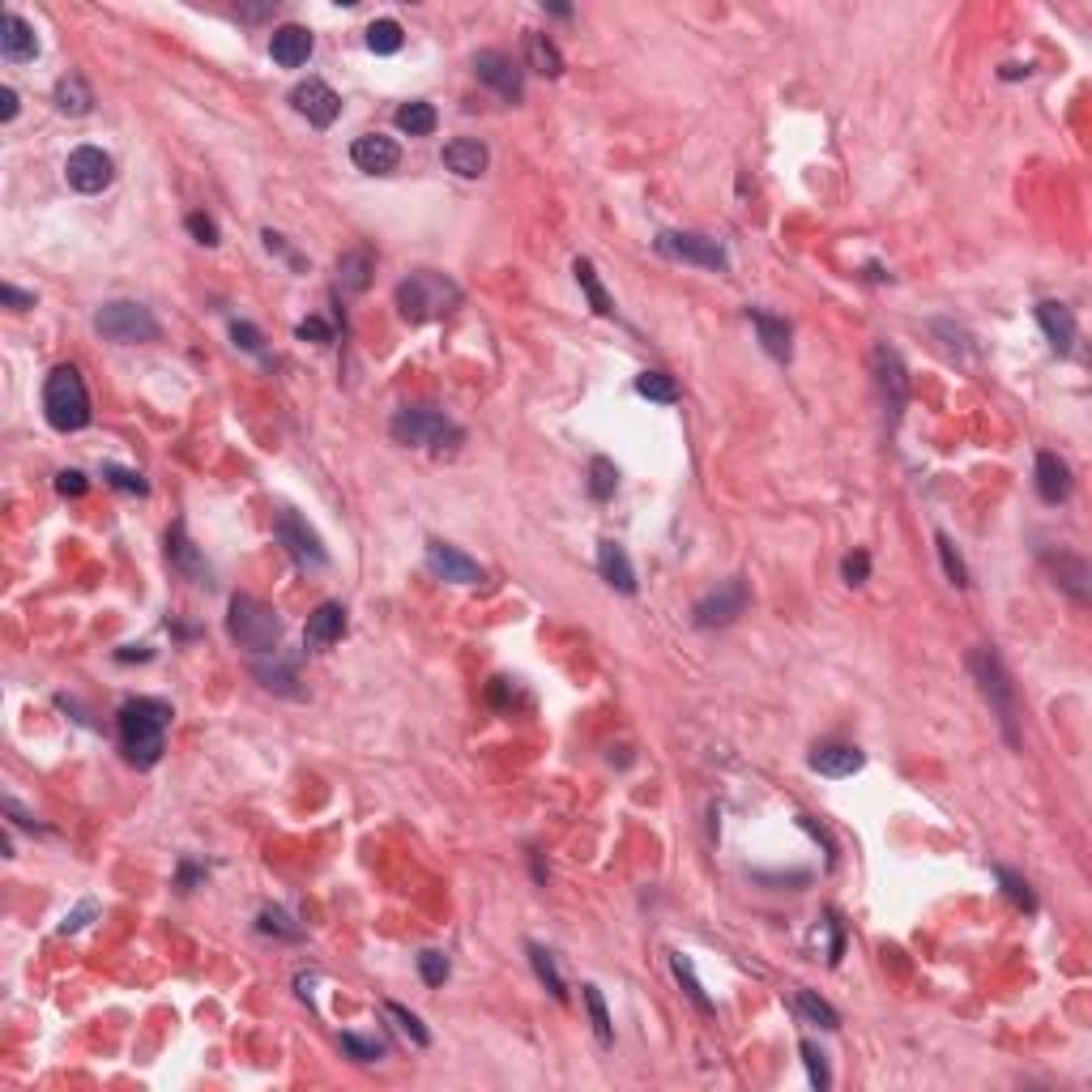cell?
Here are the masks:
<instances>
[{"mask_svg":"<svg viewBox=\"0 0 1092 1092\" xmlns=\"http://www.w3.org/2000/svg\"><path fill=\"white\" fill-rule=\"evenodd\" d=\"M167 726H172V704L137 696L120 704V747L129 764L137 769H154L167 751Z\"/></svg>","mask_w":1092,"mask_h":1092,"instance_id":"cell-1","label":"cell"},{"mask_svg":"<svg viewBox=\"0 0 1092 1092\" xmlns=\"http://www.w3.org/2000/svg\"><path fill=\"white\" fill-rule=\"evenodd\" d=\"M457 303H461V287L444 274H431V269H419V274H410L397 287V307H402V320L410 324H427Z\"/></svg>","mask_w":1092,"mask_h":1092,"instance_id":"cell-2","label":"cell"},{"mask_svg":"<svg viewBox=\"0 0 1092 1092\" xmlns=\"http://www.w3.org/2000/svg\"><path fill=\"white\" fill-rule=\"evenodd\" d=\"M44 415L56 431H81L90 423V393L77 367H56L44 385Z\"/></svg>","mask_w":1092,"mask_h":1092,"instance_id":"cell-3","label":"cell"},{"mask_svg":"<svg viewBox=\"0 0 1092 1092\" xmlns=\"http://www.w3.org/2000/svg\"><path fill=\"white\" fill-rule=\"evenodd\" d=\"M226 632H231V641L239 649H248V654H278V641H282V619L269 611L265 602L257 598H248V593H239V598H231V615H226Z\"/></svg>","mask_w":1092,"mask_h":1092,"instance_id":"cell-4","label":"cell"},{"mask_svg":"<svg viewBox=\"0 0 1092 1092\" xmlns=\"http://www.w3.org/2000/svg\"><path fill=\"white\" fill-rule=\"evenodd\" d=\"M973 666V678H977V687H982V696L990 700V708H995V717H999V726L1007 734V743H1020V734H1016V683H1012V674H1007V666L1003 658L995 654L990 645H982L977 654L969 658Z\"/></svg>","mask_w":1092,"mask_h":1092,"instance_id":"cell-5","label":"cell"},{"mask_svg":"<svg viewBox=\"0 0 1092 1092\" xmlns=\"http://www.w3.org/2000/svg\"><path fill=\"white\" fill-rule=\"evenodd\" d=\"M94 329L107 337V342H120V346H146V342H159V320L154 311L137 300H111L98 307L94 316Z\"/></svg>","mask_w":1092,"mask_h":1092,"instance_id":"cell-6","label":"cell"},{"mask_svg":"<svg viewBox=\"0 0 1092 1092\" xmlns=\"http://www.w3.org/2000/svg\"><path fill=\"white\" fill-rule=\"evenodd\" d=\"M389 431L397 444H431V448H452L461 439V427L457 423H448L439 410L431 406H406V410H397L393 423H389Z\"/></svg>","mask_w":1092,"mask_h":1092,"instance_id":"cell-7","label":"cell"},{"mask_svg":"<svg viewBox=\"0 0 1092 1092\" xmlns=\"http://www.w3.org/2000/svg\"><path fill=\"white\" fill-rule=\"evenodd\" d=\"M654 248L662 252V257H670V261H683V265H700V269H717V274H726L730 269V252L721 239L713 235H696V231H662L654 239Z\"/></svg>","mask_w":1092,"mask_h":1092,"instance_id":"cell-8","label":"cell"},{"mask_svg":"<svg viewBox=\"0 0 1092 1092\" xmlns=\"http://www.w3.org/2000/svg\"><path fill=\"white\" fill-rule=\"evenodd\" d=\"M743 611H747V580L730 576V580H721L713 593H704L691 615H696V628H726V623H734Z\"/></svg>","mask_w":1092,"mask_h":1092,"instance_id":"cell-9","label":"cell"},{"mask_svg":"<svg viewBox=\"0 0 1092 1092\" xmlns=\"http://www.w3.org/2000/svg\"><path fill=\"white\" fill-rule=\"evenodd\" d=\"M474 73L482 86H491L495 94L504 98V103H521L525 98V73H521V64L513 61V56H504V52H478L474 56Z\"/></svg>","mask_w":1092,"mask_h":1092,"instance_id":"cell-10","label":"cell"},{"mask_svg":"<svg viewBox=\"0 0 1092 1092\" xmlns=\"http://www.w3.org/2000/svg\"><path fill=\"white\" fill-rule=\"evenodd\" d=\"M274 534H278V543L287 546V555L300 563V568H324L329 563V555H324V546H320V538L316 530L303 521V517H295V513H282L278 525H274Z\"/></svg>","mask_w":1092,"mask_h":1092,"instance_id":"cell-11","label":"cell"},{"mask_svg":"<svg viewBox=\"0 0 1092 1092\" xmlns=\"http://www.w3.org/2000/svg\"><path fill=\"white\" fill-rule=\"evenodd\" d=\"M871 367H875V385L884 393V406L892 410V419H901L905 402H910V372H905L901 354L892 346H875Z\"/></svg>","mask_w":1092,"mask_h":1092,"instance_id":"cell-12","label":"cell"},{"mask_svg":"<svg viewBox=\"0 0 1092 1092\" xmlns=\"http://www.w3.org/2000/svg\"><path fill=\"white\" fill-rule=\"evenodd\" d=\"M111 176H116V167H111V159L98 146H77L73 154H68V163H64V180L73 183L77 192H103Z\"/></svg>","mask_w":1092,"mask_h":1092,"instance_id":"cell-13","label":"cell"},{"mask_svg":"<svg viewBox=\"0 0 1092 1092\" xmlns=\"http://www.w3.org/2000/svg\"><path fill=\"white\" fill-rule=\"evenodd\" d=\"M291 107L300 111L307 124H316V129H329V124L337 120V111H342V98H337L329 86H324V81L307 77V81H300V86L291 90Z\"/></svg>","mask_w":1092,"mask_h":1092,"instance_id":"cell-14","label":"cell"},{"mask_svg":"<svg viewBox=\"0 0 1092 1092\" xmlns=\"http://www.w3.org/2000/svg\"><path fill=\"white\" fill-rule=\"evenodd\" d=\"M350 159L367 176H389V172H397V163H402V146L385 133H363L350 146Z\"/></svg>","mask_w":1092,"mask_h":1092,"instance_id":"cell-15","label":"cell"},{"mask_svg":"<svg viewBox=\"0 0 1092 1092\" xmlns=\"http://www.w3.org/2000/svg\"><path fill=\"white\" fill-rule=\"evenodd\" d=\"M427 568L439 580H452V585H478V580H482L478 563L465 555V550L448 546V543H427Z\"/></svg>","mask_w":1092,"mask_h":1092,"instance_id":"cell-16","label":"cell"},{"mask_svg":"<svg viewBox=\"0 0 1092 1092\" xmlns=\"http://www.w3.org/2000/svg\"><path fill=\"white\" fill-rule=\"evenodd\" d=\"M0 52H5V61H13V64H26L39 56L35 26L26 22L22 13H5V18H0Z\"/></svg>","mask_w":1092,"mask_h":1092,"instance_id":"cell-17","label":"cell"},{"mask_svg":"<svg viewBox=\"0 0 1092 1092\" xmlns=\"http://www.w3.org/2000/svg\"><path fill=\"white\" fill-rule=\"evenodd\" d=\"M269 56H274V64H282V68H300V64H307V56H311V31H307V26H295V22L278 26L274 39H269Z\"/></svg>","mask_w":1092,"mask_h":1092,"instance_id":"cell-18","label":"cell"},{"mask_svg":"<svg viewBox=\"0 0 1092 1092\" xmlns=\"http://www.w3.org/2000/svg\"><path fill=\"white\" fill-rule=\"evenodd\" d=\"M342 632H346V606L342 602H320L316 611L307 615V632H303V641L311 649H329L342 641Z\"/></svg>","mask_w":1092,"mask_h":1092,"instance_id":"cell-19","label":"cell"},{"mask_svg":"<svg viewBox=\"0 0 1092 1092\" xmlns=\"http://www.w3.org/2000/svg\"><path fill=\"white\" fill-rule=\"evenodd\" d=\"M1037 324H1041V333L1049 337V346H1054L1058 354H1067L1075 346V316H1071L1067 303L1041 300L1037 303Z\"/></svg>","mask_w":1092,"mask_h":1092,"instance_id":"cell-20","label":"cell"},{"mask_svg":"<svg viewBox=\"0 0 1092 1092\" xmlns=\"http://www.w3.org/2000/svg\"><path fill=\"white\" fill-rule=\"evenodd\" d=\"M487 163H491V154L474 137H457V141H448L444 146V167L461 180H478L482 172H487Z\"/></svg>","mask_w":1092,"mask_h":1092,"instance_id":"cell-21","label":"cell"},{"mask_svg":"<svg viewBox=\"0 0 1092 1092\" xmlns=\"http://www.w3.org/2000/svg\"><path fill=\"white\" fill-rule=\"evenodd\" d=\"M598 572L602 580L611 589L619 593H636V568H632V559H628V550H623L615 538H606V543H598Z\"/></svg>","mask_w":1092,"mask_h":1092,"instance_id":"cell-22","label":"cell"},{"mask_svg":"<svg viewBox=\"0 0 1092 1092\" xmlns=\"http://www.w3.org/2000/svg\"><path fill=\"white\" fill-rule=\"evenodd\" d=\"M747 316H751V324H756V333H760V346L769 350L777 363H789L793 346H789V324H786V316H773V311H764V307H747Z\"/></svg>","mask_w":1092,"mask_h":1092,"instance_id":"cell-23","label":"cell"},{"mask_svg":"<svg viewBox=\"0 0 1092 1092\" xmlns=\"http://www.w3.org/2000/svg\"><path fill=\"white\" fill-rule=\"evenodd\" d=\"M1037 495L1045 504H1062L1071 495V470L1058 452H1037Z\"/></svg>","mask_w":1092,"mask_h":1092,"instance_id":"cell-24","label":"cell"},{"mask_svg":"<svg viewBox=\"0 0 1092 1092\" xmlns=\"http://www.w3.org/2000/svg\"><path fill=\"white\" fill-rule=\"evenodd\" d=\"M811 769L819 777H854L862 769V751L845 743H824L811 751Z\"/></svg>","mask_w":1092,"mask_h":1092,"instance_id":"cell-25","label":"cell"},{"mask_svg":"<svg viewBox=\"0 0 1092 1092\" xmlns=\"http://www.w3.org/2000/svg\"><path fill=\"white\" fill-rule=\"evenodd\" d=\"M167 559L176 563V572H183L188 580H196V585H201V580L209 576L205 559L196 555V546L188 543V530H183V525H172V534H167Z\"/></svg>","mask_w":1092,"mask_h":1092,"instance_id":"cell-26","label":"cell"},{"mask_svg":"<svg viewBox=\"0 0 1092 1092\" xmlns=\"http://www.w3.org/2000/svg\"><path fill=\"white\" fill-rule=\"evenodd\" d=\"M372 269H376L372 248H350L346 257L337 261V282H342V291L359 295V291H367V282H372Z\"/></svg>","mask_w":1092,"mask_h":1092,"instance_id":"cell-27","label":"cell"},{"mask_svg":"<svg viewBox=\"0 0 1092 1092\" xmlns=\"http://www.w3.org/2000/svg\"><path fill=\"white\" fill-rule=\"evenodd\" d=\"M90 107H94V94L86 86V77L68 73L56 81V111H64V116H90Z\"/></svg>","mask_w":1092,"mask_h":1092,"instance_id":"cell-28","label":"cell"},{"mask_svg":"<svg viewBox=\"0 0 1092 1092\" xmlns=\"http://www.w3.org/2000/svg\"><path fill=\"white\" fill-rule=\"evenodd\" d=\"M572 274H576V282H580V291H585V300H589V307L598 311V316H615V300L611 295H606V287L598 282V269H593V261H585V257H576V265H572Z\"/></svg>","mask_w":1092,"mask_h":1092,"instance_id":"cell-29","label":"cell"},{"mask_svg":"<svg viewBox=\"0 0 1092 1092\" xmlns=\"http://www.w3.org/2000/svg\"><path fill=\"white\" fill-rule=\"evenodd\" d=\"M525 56H530V68H538L543 77H559L563 73V56L555 52L546 35H525Z\"/></svg>","mask_w":1092,"mask_h":1092,"instance_id":"cell-30","label":"cell"},{"mask_svg":"<svg viewBox=\"0 0 1092 1092\" xmlns=\"http://www.w3.org/2000/svg\"><path fill=\"white\" fill-rule=\"evenodd\" d=\"M393 124H397L402 133H410V137H427V133H435L439 116H435L431 103H406V107H397Z\"/></svg>","mask_w":1092,"mask_h":1092,"instance_id":"cell-31","label":"cell"},{"mask_svg":"<svg viewBox=\"0 0 1092 1092\" xmlns=\"http://www.w3.org/2000/svg\"><path fill=\"white\" fill-rule=\"evenodd\" d=\"M252 674L261 678V687H269V691H282V696H300V678H295V662H278V654H274V666H265V662H257L252 666Z\"/></svg>","mask_w":1092,"mask_h":1092,"instance_id":"cell-32","label":"cell"},{"mask_svg":"<svg viewBox=\"0 0 1092 1092\" xmlns=\"http://www.w3.org/2000/svg\"><path fill=\"white\" fill-rule=\"evenodd\" d=\"M995 879L1003 884V897L1012 901L1016 910L1037 913V897H1032V888H1029V879H1025V875H1016L1012 867H995Z\"/></svg>","mask_w":1092,"mask_h":1092,"instance_id":"cell-33","label":"cell"},{"mask_svg":"<svg viewBox=\"0 0 1092 1092\" xmlns=\"http://www.w3.org/2000/svg\"><path fill=\"white\" fill-rule=\"evenodd\" d=\"M525 952H530V964H534V973H538V982H543L550 995H555L559 1003L568 999V990H563V977H559V969H555V960H550V952L543 943H530L525 947Z\"/></svg>","mask_w":1092,"mask_h":1092,"instance_id":"cell-34","label":"cell"},{"mask_svg":"<svg viewBox=\"0 0 1092 1092\" xmlns=\"http://www.w3.org/2000/svg\"><path fill=\"white\" fill-rule=\"evenodd\" d=\"M670 969H674L678 982H683L687 999L696 1003L700 1012H713V1003H708V995H704V986H700V977H696V964H691V956H683V952H670Z\"/></svg>","mask_w":1092,"mask_h":1092,"instance_id":"cell-35","label":"cell"},{"mask_svg":"<svg viewBox=\"0 0 1092 1092\" xmlns=\"http://www.w3.org/2000/svg\"><path fill=\"white\" fill-rule=\"evenodd\" d=\"M636 393L649 397V402H662V406L678 402V385H674V376H666V372H641L636 376Z\"/></svg>","mask_w":1092,"mask_h":1092,"instance_id":"cell-36","label":"cell"},{"mask_svg":"<svg viewBox=\"0 0 1092 1092\" xmlns=\"http://www.w3.org/2000/svg\"><path fill=\"white\" fill-rule=\"evenodd\" d=\"M406 44V35H402V26H397L393 18H380L367 26V48H372L376 56H393V52H402Z\"/></svg>","mask_w":1092,"mask_h":1092,"instance_id":"cell-37","label":"cell"},{"mask_svg":"<svg viewBox=\"0 0 1092 1092\" xmlns=\"http://www.w3.org/2000/svg\"><path fill=\"white\" fill-rule=\"evenodd\" d=\"M580 995H585L589 1020H593V1032H598V1045H606V1049H611V1045H615V1029H611V1016H606L602 990H598V986H580Z\"/></svg>","mask_w":1092,"mask_h":1092,"instance_id":"cell-38","label":"cell"},{"mask_svg":"<svg viewBox=\"0 0 1092 1092\" xmlns=\"http://www.w3.org/2000/svg\"><path fill=\"white\" fill-rule=\"evenodd\" d=\"M615 487H619L615 461H611V457H593V461H589V495L602 504V500H611V495H615Z\"/></svg>","mask_w":1092,"mask_h":1092,"instance_id":"cell-39","label":"cell"},{"mask_svg":"<svg viewBox=\"0 0 1092 1092\" xmlns=\"http://www.w3.org/2000/svg\"><path fill=\"white\" fill-rule=\"evenodd\" d=\"M793 1003H798V1012L811 1020V1025H819V1029H841V1016H836L832 1007L815 995V990H798V999H793Z\"/></svg>","mask_w":1092,"mask_h":1092,"instance_id":"cell-40","label":"cell"},{"mask_svg":"<svg viewBox=\"0 0 1092 1092\" xmlns=\"http://www.w3.org/2000/svg\"><path fill=\"white\" fill-rule=\"evenodd\" d=\"M934 546H939V559H943L947 580H952L956 589H969V568H964V559H960V550L952 546V538L939 530V534H934Z\"/></svg>","mask_w":1092,"mask_h":1092,"instance_id":"cell-41","label":"cell"},{"mask_svg":"<svg viewBox=\"0 0 1092 1092\" xmlns=\"http://www.w3.org/2000/svg\"><path fill=\"white\" fill-rule=\"evenodd\" d=\"M1058 585L1067 589L1075 602H1088V563H1084V559H1062Z\"/></svg>","mask_w":1092,"mask_h":1092,"instance_id":"cell-42","label":"cell"},{"mask_svg":"<svg viewBox=\"0 0 1092 1092\" xmlns=\"http://www.w3.org/2000/svg\"><path fill=\"white\" fill-rule=\"evenodd\" d=\"M342 1054L354 1058V1062H376V1058H385V1041L359 1037V1032H342Z\"/></svg>","mask_w":1092,"mask_h":1092,"instance_id":"cell-43","label":"cell"},{"mask_svg":"<svg viewBox=\"0 0 1092 1092\" xmlns=\"http://www.w3.org/2000/svg\"><path fill=\"white\" fill-rule=\"evenodd\" d=\"M385 1012L397 1020V1029H402V1032H406V1037L415 1041V1045H431V1032L423 1029V1020H419L415 1012H406L402 1003H385Z\"/></svg>","mask_w":1092,"mask_h":1092,"instance_id":"cell-44","label":"cell"},{"mask_svg":"<svg viewBox=\"0 0 1092 1092\" xmlns=\"http://www.w3.org/2000/svg\"><path fill=\"white\" fill-rule=\"evenodd\" d=\"M419 973H423V982L427 986H444L448 982V973H452V964L444 952H435V947H427V952L419 956Z\"/></svg>","mask_w":1092,"mask_h":1092,"instance_id":"cell-45","label":"cell"},{"mask_svg":"<svg viewBox=\"0 0 1092 1092\" xmlns=\"http://www.w3.org/2000/svg\"><path fill=\"white\" fill-rule=\"evenodd\" d=\"M103 478L111 482V487H120V491H133V495H146L150 491V482L133 474V470H120V465H103Z\"/></svg>","mask_w":1092,"mask_h":1092,"instance_id":"cell-46","label":"cell"},{"mask_svg":"<svg viewBox=\"0 0 1092 1092\" xmlns=\"http://www.w3.org/2000/svg\"><path fill=\"white\" fill-rule=\"evenodd\" d=\"M261 930L265 934H278V939H300V934H303L300 926H291V917L282 913V910H265L261 913Z\"/></svg>","mask_w":1092,"mask_h":1092,"instance_id":"cell-47","label":"cell"},{"mask_svg":"<svg viewBox=\"0 0 1092 1092\" xmlns=\"http://www.w3.org/2000/svg\"><path fill=\"white\" fill-rule=\"evenodd\" d=\"M802 1058H806V1071H811V1084L815 1088H828V1062L815 1049V1041H802Z\"/></svg>","mask_w":1092,"mask_h":1092,"instance_id":"cell-48","label":"cell"},{"mask_svg":"<svg viewBox=\"0 0 1092 1092\" xmlns=\"http://www.w3.org/2000/svg\"><path fill=\"white\" fill-rule=\"evenodd\" d=\"M841 572H845L849 585H862V580L871 576V555H867V550H854V555H845Z\"/></svg>","mask_w":1092,"mask_h":1092,"instance_id":"cell-49","label":"cell"},{"mask_svg":"<svg viewBox=\"0 0 1092 1092\" xmlns=\"http://www.w3.org/2000/svg\"><path fill=\"white\" fill-rule=\"evenodd\" d=\"M188 231L196 235V244H205V248L218 244V226H214V218H205V214H188Z\"/></svg>","mask_w":1092,"mask_h":1092,"instance_id":"cell-50","label":"cell"},{"mask_svg":"<svg viewBox=\"0 0 1092 1092\" xmlns=\"http://www.w3.org/2000/svg\"><path fill=\"white\" fill-rule=\"evenodd\" d=\"M94 913H98V905H94V901H81L77 910L61 921V934H73V930H81V926H86V921H90Z\"/></svg>","mask_w":1092,"mask_h":1092,"instance_id":"cell-51","label":"cell"},{"mask_svg":"<svg viewBox=\"0 0 1092 1092\" xmlns=\"http://www.w3.org/2000/svg\"><path fill=\"white\" fill-rule=\"evenodd\" d=\"M231 337H235V342H239V346H244V350H252V354H261V333H257V329H252V324H248V320H235V324H231Z\"/></svg>","mask_w":1092,"mask_h":1092,"instance_id":"cell-52","label":"cell"},{"mask_svg":"<svg viewBox=\"0 0 1092 1092\" xmlns=\"http://www.w3.org/2000/svg\"><path fill=\"white\" fill-rule=\"evenodd\" d=\"M56 491L61 495H86V474H77V470H64V474H56Z\"/></svg>","mask_w":1092,"mask_h":1092,"instance_id":"cell-53","label":"cell"},{"mask_svg":"<svg viewBox=\"0 0 1092 1092\" xmlns=\"http://www.w3.org/2000/svg\"><path fill=\"white\" fill-rule=\"evenodd\" d=\"M295 333H300L303 342H333V329H329V324H324V320H316V316H311V320H303V324H300V329H295Z\"/></svg>","mask_w":1092,"mask_h":1092,"instance_id":"cell-54","label":"cell"},{"mask_svg":"<svg viewBox=\"0 0 1092 1092\" xmlns=\"http://www.w3.org/2000/svg\"><path fill=\"white\" fill-rule=\"evenodd\" d=\"M0 300H5L13 311H26V307H35V295H26V291H18V287H0Z\"/></svg>","mask_w":1092,"mask_h":1092,"instance_id":"cell-55","label":"cell"},{"mask_svg":"<svg viewBox=\"0 0 1092 1092\" xmlns=\"http://www.w3.org/2000/svg\"><path fill=\"white\" fill-rule=\"evenodd\" d=\"M13 116H18V90H13V86H5V90H0V120L9 124Z\"/></svg>","mask_w":1092,"mask_h":1092,"instance_id":"cell-56","label":"cell"},{"mask_svg":"<svg viewBox=\"0 0 1092 1092\" xmlns=\"http://www.w3.org/2000/svg\"><path fill=\"white\" fill-rule=\"evenodd\" d=\"M196 879H201V871H196V867H188V862H183V867H180V888L196 884Z\"/></svg>","mask_w":1092,"mask_h":1092,"instance_id":"cell-57","label":"cell"},{"mask_svg":"<svg viewBox=\"0 0 1092 1092\" xmlns=\"http://www.w3.org/2000/svg\"><path fill=\"white\" fill-rule=\"evenodd\" d=\"M116 658H120V662H133V658H141V662H146V658H150V649H120Z\"/></svg>","mask_w":1092,"mask_h":1092,"instance_id":"cell-58","label":"cell"},{"mask_svg":"<svg viewBox=\"0 0 1092 1092\" xmlns=\"http://www.w3.org/2000/svg\"><path fill=\"white\" fill-rule=\"evenodd\" d=\"M867 278H871V282H884V278H892V274H884L879 265H867Z\"/></svg>","mask_w":1092,"mask_h":1092,"instance_id":"cell-59","label":"cell"}]
</instances>
